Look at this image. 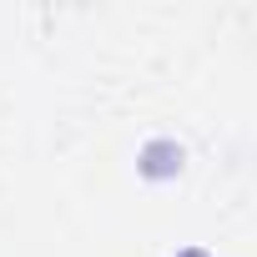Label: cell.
<instances>
[{"label": "cell", "instance_id": "obj_1", "mask_svg": "<svg viewBox=\"0 0 257 257\" xmlns=\"http://www.w3.org/2000/svg\"><path fill=\"white\" fill-rule=\"evenodd\" d=\"M182 167V152L172 147V142H152L147 147V172L152 177H167V172H177Z\"/></svg>", "mask_w": 257, "mask_h": 257}]
</instances>
